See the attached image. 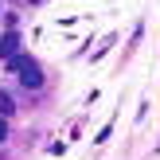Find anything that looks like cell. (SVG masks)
<instances>
[{
	"label": "cell",
	"mask_w": 160,
	"mask_h": 160,
	"mask_svg": "<svg viewBox=\"0 0 160 160\" xmlns=\"http://www.w3.org/2000/svg\"><path fill=\"white\" fill-rule=\"evenodd\" d=\"M8 62L16 67V74H20V82L28 86V90H39V86H43V70H39V62L31 59V55H12Z\"/></svg>",
	"instance_id": "6da1fadb"
},
{
	"label": "cell",
	"mask_w": 160,
	"mask_h": 160,
	"mask_svg": "<svg viewBox=\"0 0 160 160\" xmlns=\"http://www.w3.org/2000/svg\"><path fill=\"white\" fill-rule=\"evenodd\" d=\"M12 113H16V102L8 98L4 90H0V117H12Z\"/></svg>",
	"instance_id": "3957f363"
},
{
	"label": "cell",
	"mask_w": 160,
	"mask_h": 160,
	"mask_svg": "<svg viewBox=\"0 0 160 160\" xmlns=\"http://www.w3.org/2000/svg\"><path fill=\"white\" fill-rule=\"evenodd\" d=\"M16 51H20V35H16V31H4V39H0V55L12 59Z\"/></svg>",
	"instance_id": "7a4b0ae2"
},
{
	"label": "cell",
	"mask_w": 160,
	"mask_h": 160,
	"mask_svg": "<svg viewBox=\"0 0 160 160\" xmlns=\"http://www.w3.org/2000/svg\"><path fill=\"white\" fill-rule=\"evenodd\" d=\"M4 141H8V121L0 117V145H4Z\"/></svg>",
	"instance_id": "277c9868"
}]
</instances>
